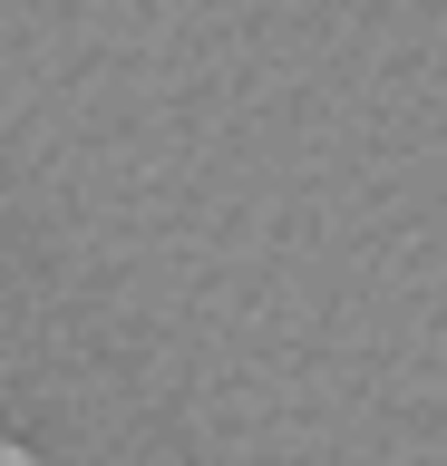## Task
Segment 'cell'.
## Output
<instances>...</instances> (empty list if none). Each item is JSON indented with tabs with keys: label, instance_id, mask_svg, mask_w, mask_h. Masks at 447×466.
I'll use <instances>...</instances> for the list:
<instances>
[{
	"label": "cell",
	"instance_id": "cell-1",
	"mask_svg": "<svg viewBox=\"0 0 447 466\" xmlns=\"http://www.w3.org/2000/svg\"><path fill=\"white\" fill-rule=\"evenodd\" d=\"M0 466H30V457H20V447H10V437H0Z\"/></svg>",
	"mask_w": 447,
	"mask_h": 466
}]
</instances>
